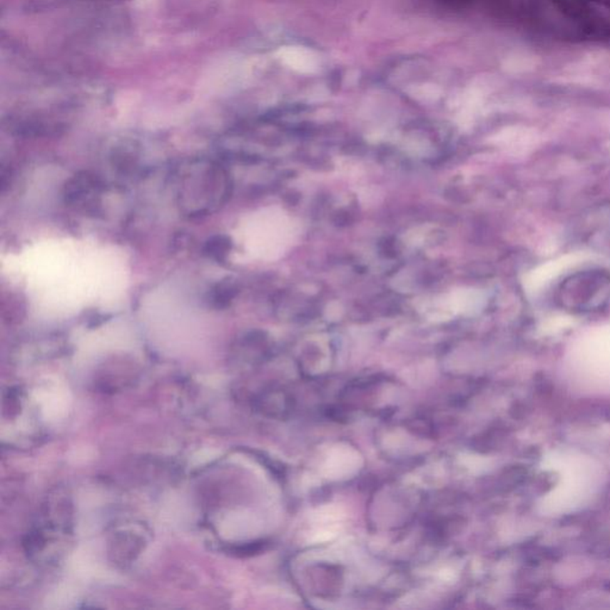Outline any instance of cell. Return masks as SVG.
Wrapping results in <instances>:
<instances>
[{"label":"cell","mask_w":610,"mask_h":610,"mask_svg":"<svg viewBox=\"0 0 610 610\" xmlns=\"http://www.w3.org/2000/svg\"><path fill=\"white\" fill-rule=\"evenodd\" d=\"M229 248V241L224 236H216L206 243L205 252L216 260H223Z\"/></svg>","instance_id":"7a4b0ae2"},{"label":"cell","mask_w":610,"mask_h":610,"mask_svg":"<svg viewBox=\"0 0 610 610\" xmlns=\"http://www.w3.org/2000/svg\"><path fill=\"white\" fill-rule=\"evenodd\" d=\"M444 315H473L482 307V296L474 290H454L439 305Z\"/></svg>","instance_id":"6da1fadb"}]
</instances>
